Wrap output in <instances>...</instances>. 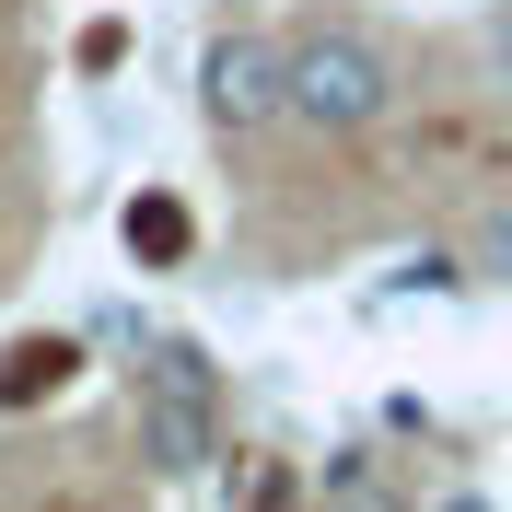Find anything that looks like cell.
I'll return each instance as SVG.
<instances>
[{"label":"cell","instance_id":"obj_2","mask_svg":"<svg viewBox=\"0 0 512 512\" xmlns=\"http://www.w3.org/2000/svg\"><path fill=\"white\" fill-rule=\"evenodd\" d=\"M280 59H291V128H315V140H361V128L396 117V59H384L361 24H303Z\"/></svg>","mask_w":512,"mask_h":512},{"label":"cell","instance_id":"obj_1","mask_svg":"<svg viewBox=\"0 0 512 512\" xmlns=\"http://www.w3.org/2000/svg\"><path fill=\"white\" fill-rule=\"evenodd\" d=\"M128 408H140V466L152 478H210L222 466V361L198 338H152Z\"/></svg>","mask_w":512,"mask_h":512},{"label":"cell","instance_id":"obj_9","mask_svg":"<svg viewBox=\"0 0 512 512\" xmlns=\"http://www.w3.org/2000/svg\"><path fill=\"white\" fill-rule=\"evenodd\" d=\"M489 82H501V94H512V0H501V12H489Z\"/></svg>","mask_w":512,"mask_h":512},{"label":"cell","instance_id":"obj_8","mask_svg":"<svg viewBox=\"0 0 512 512\" xmlns=\"http://www.w3.org/2000/svg\"><path fill=\"white\" fill-rule=\"evenodd\" d=\"M280 501H291L280 466H245V478H233V512H280Z\"/></svg>","mask_w":512,"mask_h":512},{"label":"cell","instance_id":"obj_6","mask_svg":"<svg viewBox=\"0 0 512 512\" xmlns=\"http://www.w3.org/2000/svg\"><path fill=\"white\" fill-rule=\"evenodd\" d=\"M315 489H326V512H408V501H396V478H384V454H361V443L326 454Z\"/></svg>","mask_w":512,"mask_h":512},{"label":"cell","instance_id":"obj_5","mask_svg":"<svg viewBox=\"0 0 512 512\" xmlns=\"http://www.w3.org/2000/svg\"><path fill=\"white\" fill-rule=\"evenodd\" d=\"M70 338H12V350H0V408H35V396H59L70 384Z\"/></svg>","mask_w":512,"mask_h":512},{"label":"cell","instance_id":"obj_3","mask_svg":"<svg viewBox=\"0 0 512 512\" xmlns=\"http://www.w3.org/2000/svg\"><path fill=\"white\" fill-rule=\"evenodd\" d=\"M198 117L210 128H280L291 117V59H280V35H256V24H222L210 47H198Z\"/></svg>","mask_w":512,"mask_h":512},{"label":"cell","instance_id":"obj_7","mask_svg":"<svg viewBox=\"0 0 512 512\" xmlns=\"http://www.w3.org/2000/svg\"><path fill=\"white\" fill-rule=\"evenodd\" d=\"M466 280H501L512 291V210H489V222L466 233Z\"/></svg>","mask_w":512,"mask_h":512},{"label":"cell","instance_id":"obj_10","mask_svg":"<svg viewBox=\"0 0 512 512\" xmlns=\"http://www.w3.org/2000/svg\"><path fill=\"white\" fill-rule=\"evenodd\" d=\"M443 512H489V501H478V489H454V501H443Z\"/></svg>","mask_w":512,"mask_h":512},{"label":"cell","instance_id":"obj_4","mask_svg":"<svg viewBox=\"0 0 512 512\" xmlns=\"http://www.w3.org/2000/svg\"><path fill=\"white\" fill-rule=\"evenodd\" d=\"M117 245H128V268H175L198 245V210L175 187H140V198H117Z\"/></svg>","mask_w":512,"mask_h":512}]
</instances>
